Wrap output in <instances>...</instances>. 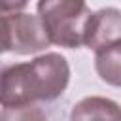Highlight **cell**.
I'll list each match as a JSON object with an SVG mask.
<instances>
[{
	"label": "cell",
	"mask_w": 121,
	"mask_h": 121,
	"mask_svg": "<svg viewBox=\"0 0 121 121\" xmlns=\"http://www.w3.org/2000/svg\"><path fill=\"white\" fill-rule=\"evenodd\" d=\"M68 79V62L59 53H45L30 62L6 66L0 78L4 112L25 110L40 100H53L62 95Z\"/></svg>",
	"instance_id": "6da1fadb"
},
{
	"label": "cell",
	"mask_w": 121,
	"mask_h": 121,
	"mask_svg": "<svg viewBox=\"0 0 121 121\" xmlns=\"http://www.w3.org/2000/svg\"><path fill=\"white\" fill-rule=\"evenodd\" d=\"M72 119H108L121 121V108L117 102L104 96H87L72 110Z\"/></svg>",
	"instance_id": "5b68a950"
},
{
	"label": "cell",
	"mask_w": 121,
	"mask_h": 121,
	"mask_svg": "<svg viewBox=\"0 0 121 121\" xmlns=\"http://www.w3.org/2000/svg\"><path fill=\"white\" fill-rule=\"evenodd\" d=\"M38 15L51 43L79 47L85 42L87 23L93 13L85 0H38Z\"/></svg>",
	"instance_id": "7a4b0ae2"
},
{
	"label": "cell",
	"mask_w": 121,
	"mask_h": 121,
	"mask_svg": "<svg viewBox=\"0 0 121 121\" xmlns=\"http://www.w3.org/2000/svg\"><path fill=\"white\" fill-rule=\"evenodd\" d=\"M26 4H28V0H0L2 13H13V11H19V9H23Z\"/></svg>",
	"instance_id": "52a82bcc"
},
{
	"label": "cell",
	"mask_w": 121,
	"mask_h": 121,
	"mask_svg": "<svg viewBox=\"0 0 121 121\" xmlns=\"http://www.w3.org/2000/svg\"><path fill=\"white\" fill-rule=\"evenodd\" d=\"M49 34L40 15L30 13H2V51L30 55L49 47Z\"/></svg>",
	"instance_id": "3957f363"
},
{
	"label": "cell",
	"mask_w": 121,
	"mask_h": 121,
	"mask_svg": "<svg viewBox=\"0 0 121 121\" xmlns=\"http://www.w3.org/2000/svg\"><path fill=\"white\" fill-rule=\"evenodd\" d=\"M117 40H121V11L115 8H102L95 11L87 23L83 45L96 53Z\"/></svg>",
	"instance_id": "277c9868"
},
{
	"label": "cell",
	"mask_w": 121,
	"mask_h": 121,
	"mask_svg": "<svg viewBox=\"0 0 121 121\" xmlns=\"http://www.w3.org/2000/svg\"><path fill=\"white\" fill-rule=\"evenodd\" d=\"M95 68L102 81L113 87H121V40L96 51Z\"/></svg>",
	"instance_id": "8992f818"
}]
</instances>
